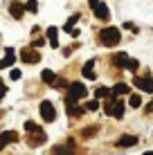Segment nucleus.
I'll return each mask as SVG.
<instances>
[{
  "instance_id": "f257e3e1",
  "label": "nucleus",
  "mask_w": 153,
  "mask_h": 155,
  "mask_svg": "<svg viewBox=\"0 0 153 155\" xmlns=\"http://www.w3.org/2000/svg\"><path fill=\"white\" fill-rule=\"evenodd\" d=\"M99 36H101V43H104L106 47H115L119 41H122V36H119V29H117V27H108V29H104Z\"/></svg>"
},
{
  "instance_id": "f03ea898",
  "label": "nucleus",
  "mask_w": 153,
  "mask_h": 155,
  "mask_svg": "<svg viewBox=\"0 0 153 155\" xmlns=\"http://www.w3.org/2000/svg\"><path fill=\"white\" fill-rule=\"evenodd\" d=\"M86 94H88V90H86V85H83V83H79V81L70 83V94H68V99L77 101V99H83Z\"/></svg>"
},
{
  "instance_id": "7ed1b4c3",
  "label": "nucleus",
  "mask_w": 153,
  "mask_h": 155,
  "mask_svg": "<svg viewBox=\"0 0 153 155\" xmlns=\"http://www.w3.org/2000/svg\"><path fill=\"white\" fill-rule=\"evenodd\" d=\"M41 117H43V121H54L56 119V110L52 106V101H41Z\"/></svg>"
},
{
  "instance_id": "20e7f679",
  "label": "nucleus",
  "mask_w": 153,
  "mask_h": 155,
  "mask_svg": "<svg viewBox=\"0 0 153 155\" xmlns=\"http://www.w3.org/2000/svg\"><path fill=\"white\" fill-rule=\"evenodd\" d=\"M20 61H23V63H38L41 61V54L34 50V47H27V50L20 52Z\"/></svg>"
},
{
  "instance_id": "39448f33",
  "label": "nucleus",
  "mask_w": 153,
  "mask_h": 155,
  "mask_svg": "<svg viewBox=\"0 0 153 155\" xmlns=\"http://www.w3.org/2000/svg\"><path fill=\"white\" fill-rule=\"evenodd\" d=\"M18 142V133L16 130H2L0 133V148H5L7 144H14Z\"/></svg>"
},
{
  "instance_id": "423d86ee",
  "label": "nucleus",
  "mask_w": 153,
  "mask_h": 155,
  "mask_svg": "<svg viewBox=\"0 0 153 155\" xmlns=\"http://www.w3.org/2000/svg\"><path fill=\"white\" fill-rule=\"evenodd\" d=\"M75 153V142H65V144H61V146H54L52 148V155H72Z\"/></svg>"
},
{
  "instance_id": "0eeeda50",
  "label": "nucleus",
  "mask_w": 153,
  "mask_h": 155,
  "mask_svg": "<svg viewBox=\"0 0 153 155\" xmlns=\"http://www.w3.org/2000/svg\"><path fill=\"white\" fill-rule=\"evenodd\" d=\"M135 88H140V90H144V92H153V79L149 77H135Z\"/></svg>"
},
{
  "instance_id": "6e6552de",
  "label": "nucleus",
  "mask_w": 153,
  "mask_h": 155,
  "mask_svg": "<svg viewBox=\"0 0 153 155\" xmlns=\"http://www.w3.org/2000/svg\"><path fill=\"white\" fill-rule=\"evenodd\" d=\"M65 104H68V115H72V117H81L86 113V108H79L77 101H72V99H65Z\"/></svg>"
},
{
  "instance_id": "1a4fd4ad",
  "label": "nucleus",
  "mask_w": 153,
  "mask_h": 155,
  "mask_svg": "<svg viewBox=\"0 0 153 155\" xmlns=\"http://www.w3.org/2000/svg\"><path fill=\"white\" fill-rule=\"evenodd\" d=\"M138 144V137L135 135H122L117 140V146H122V148H131V146H135Z\"/></svg>"
},
{
  "instance_id": "9d476101",
  "label": "nucleus",
  "mask_w": 153,
  "mask_h": 155,
  "mask_svg": "<svg viewBox=\"0 0 153 155\" xmlns=\"http://www.w3.org/2000/svg\"><path fill=\"white\" fill-rule=\"evenodd\" d=\"M95 16H97L99 20H108V18H110V9H108L104 2H99L97 7H95Z\"/></svg>"
},
{
  "instance_id": "9b49d317",
  "label": "nucleus",
  "mask_w": 153,
  "mask_h": 155,
  "mask_svg": "<svg viewBox=\"0 0 153 155\" xmlns=\"http://www.w3.org/2000/svg\"><path fill=\"white\" fill-rule=\"evenodd\" d=\"M14 61H16L14 50H12V47H7V56H5V58H0V70H5V68L14 65Z\"/></svg>"
},
{
  "instance_id": "f8f14e48",
  "label": "nucleus",
  "mask_w": 153,
  "mask_h": 155,
  "mask_svg": "<svg viewBox=\"0 0 153 155\" xmlns=\"http://www.w3.org/2000/svg\"><path fill=\"white\" fill-rule=\"evenodd\" d=\"M9 14H12L14 18H20V16L25 14V5L23 2H12L9 5Z\"/></svg>"
},
{
  "instance_id": "ddd939ff",
  "label": "nucleus",
  "mask_w": 153,
  "mask_h": 155,
  "mask_svg": "<svg viewBox=\"0 0 153 155\" xmlns=\"http://www.w3.org/2000/svg\"><path fill=\"white\" fill-rule=\"evenodd\" d=\"M43 142H45V133H43V130L32 133V137H29V144H32V146H41Z\"/></svg>"
},
{
  "instance_id": "4468645a",
  "label": "nucleus",
  "mask_w": 153,
  "mask_h": 155,
  "mask_svg": "<svg viewBox=\"0 0 153 155\" xmlns=\"http://www.w3.org/2000/svg\"><path fill=\"white\" fill-rule=\"evenodd\" d=\"M108 115H113L115 119H122V117H124V104H122V101H115L113 110H110Z\"/></svg>"
},
{
  "instance_id": "2eb2a0df",
  "label": "nucleus",
  "mask_w": 153,
  "mask_h": 155,
  "mask_svg": "<svg viewBox=\"0 0 153 155\" xmlns=\"http://www.w3.org/2000/svg\"><path fill=\"white\" fill-rule=\"evenodd\" d=\"M92 68H95V61H88L86 65H83V77L90 79V81H95V79H97V74L92 72Z\"/></svg>"
},
{
  "instance_id": "dca6fc26",
  "label": "nucleus",
  "mask_w": 153,
  "mask_h": 155,
  "mask_svg": "<svg viewBox=\"0 0 153 155\" xmlns=\"http://www.w3.org/2000/svg\"><path fill=\"white\" fill-rule=\"evenodd\" d=\"M41 79H43V81H45L47 85H54L56 81H59V79H56V74L52 72V70H43V74H41Z\"/></svg>"
},
{
  "instance_id": "f3484780",
  "label": "nucleus",
  "mask_w": 153,
  "mask_h": 155,
  "mask_svg": "<svg viewBox=\"0 0 153 155\" xmlns=\"http://www.w3.org/2000/svg\"><path fill=\"white\" fill-rule=\"evenodd\" d=\"M128 92V85L126 83H117L113 90H110V97H119V94H126Z\"/></svg>"
},
{
  "instance_id": "a211bd4d",
  "label": "nucleus",
  "mask_w": 153,
  "mask_h": 155,
  "mask_svg": "<svg viewBox=\"0 0 153 155\" xmlns=\"http://www.w3.org/2000/svg\"><path fill=\"white\" fill-rule=\"evenodd\" d=\"M56 34H59V29H56V27L47 29V38H50V45L52 47H59V38H56Z\"/></svg>"
},
{
  "instance_id": "6ab92c4d",
  "label": "nucleus",
  "mask_w": 153,
  "mask_h": 155,
  "mask_svg": "<svg viewBox=\"0 0 153 155\" xmlns=\"http://www.w3.org/2000/svg\"><path fill=\"white\" fill-rule=\"evenodd\" d=\"M126 63H128V54H115L113 56V65H117V68H126Z\"/></svg>"
},
{
  "instance_id": "aec40b11",
  "label": "nucleus",
  "mask_w": 153,
  "mask_h": 155,
  "mask_svg": "<svg viewBox=\"0 0 153 155\" xmlns=\"http://www.w3.org/2000/svg\"><path fill=\"white\" fill-rule=\"evenodd\" d=\"M77 20H79V14L70 16V18H68V23L63 25V29H65V31H72V29H75V25H77Z\"/></svg>"
},
{
  "instance_id": "412c9836",
  "label": "nucleus",
  "mask_w": 153,
  "mask_h": 155,
  "mask_svg": "<svg viewBox=\"0 0 153 155\" xmlns=\"http://www.w3.org/2000/svg\"><path fill=\"white\" fill-rule=\"evenodd\" d=\"M128 106H131V108H140V106H142V97H140V94H131V97H128Z\"/></svg>"
},
{
  "instance_id": "4be33fe9",
  "label": "nucleus",
  "mask_w": 153,
  "mask_h": 155,
  "mask_svg": "<svg viewBox=\"0 0 153 155\" xmlns=\"http://www.w3.org/2000/svg\"><path fill=\"white\" fill-rule=\"evenodd\" d=\"M95 97H97V99H104V97H110V90L108 88H97V90H95Z\"/></svg>"
},
{
  "instance_id": "5701e85b",
  "label": "nucleus",
  "mask_w": 153,
  "mask_h": 155,
  "mask_svg": "<svg viewBox=\"0 0 153 155\" xmlns=\"http://www.w3.org/2000/svg\"><path fill=\"white\" fill-rule=\"evenodd\" d=\"M25 130L27 133H36V130H41V126H36L34 121H25Z\"/></svg>"
},
{
  "instance_id": "b1692460",
  "label": "nucleus",
  "mask_w": 153,
  "mask_h": 155,
  "mask_svg": "<svg viewBox=\"0 0 153 155\" xmlns=\"http://www.w3.org/2000/svg\"><path fill=\"white\" fill-rule=\"evenodd\" d=\"M140 68V63L135 61V58H128V63H126V70H131V72H135Z\"/></svg>"
},
{
  "instance_id": "393cba45",
  "label": "nucleus",
  "mask_w": 153,
  "mask_h": 155,
  "mask_svg": "<svg viewBox=\"0 0 153 155\" xmlns=\"http://www.w3.org/2000/svg\"><path fill=\"white\" fill-rule=\"evenodd\" d=\"M25 9H27V12H36V9H38V2H36V0H27Z\"/></svg>"
},
{
  "instance_id": "a878e982",
  "label": "nucleus",
  "mask_w": 153,
  "mask_h": 155,
  "mask_svg": "<svg viewBox=\"0 0 153 155\" xmlns=\"http://www.w3.org/2000/svg\"><path fill=\"white\" fill-rule=\"evenodd\" d=\"M97 108H99V101H97V99L88 101V106H86V110H97Z\"/></svg>"
},
{
  "instance_id": "bb28decb",
  "label": "nucleus",
  "mask_w": 153,
  "mask_h": 155,
  "mask_svg": "<svg viewBox=\"0 0 153 155\" xmlns=\"http://www.w3.org/2000/svg\"><path fill=\"white\" fill-rule=\"evenodd\" d=\"M9 77H12L14 81H18V79L23 77V72H20V70H16V68H14V70H12V74H9Z\"/></svg>"
},
{
  "instance_id": "cd10ccee",
  "label": "nucleus",
  "mask_w": 153,
  "mask_h": 155,
  "mask_svg": "<svg viewBox=\"0 0 153 155\" xmlns=\"http://www.w3.org/2000/svg\"><path fill=\"white\" fill-rule=\"evenodd\" d=\"M95 133H97V128H86V130H83V137H90Z\"/></svg>"
},
{
  "instance_id": "c85d7f7f",
  "label": "nucleus",
  "mask_w": 153,
  "mask_h": 155,
  "mask_svg": "<svg viewBox=\"0 0 153 155\" xmlns=\"http://www.w3.org/2000/svg\"><path fill=\"white\" fill-rule=\"evenodd\" d=\"M54 85H56V88H68V81H63V79H59V81H56Z\"/></svg>"
},
{
  "instance_id": "c756f323",
  "label": "nucleus",
  "mask_w": 153,
  "mask_h": 155,
  "mask_svg": "<svg viewBox=\"0 0 153 155\" xmlns=\"http://www.w3.org/2000/svg\"><path fill=\"white\" fill-rule=\"evenodd\" d=\"M5 92H7V88H5V83L0 81V101H2V97H5Z\"/></svg>"
},
{
  "instance_id": "7c9ffc66",
  "label": "nucleus",
  "mask_w": 153,
  "mask_h": 155,
  "mask_svg": "<svg viewBox=\"0 0 153 155\" xmlns=\"http://www.w3.org/2000/svg\"><path fill=\"white\" fill-rule=\"evenodd\" d=\"M146 113H153V99L149 101V104H146Z\"/></svg>"
},
{
  "instance_id": "2f4dec72",
  "label": "nucleus",
  "mask_w": 153,
  "mask_h": 155,
  "mask_svg": "<svg viewBox=\"0 0 153 155\" xmlns=\"http://www.w3.org/2000/svg\"><path fill=\"white\" fill-rule=\"evenodd\" d=\"M43 43H45L43 38H36V41H34V47H41V45H43Z\"/></svg>"
},
{
  "instance_id": "473e14b6",
  "label": "nucleus",
  "mask_w": 153,
  "mask_h": 155,
  "mask_svg": "<svg viewBox=\"0 0 153 155\" xmlns=\"http://www.w3.org/2000/svg\"><path fill=\"white\" fill-rule=\"evenodd\" d=\"M88 2H90V7L95 9V7H97V5H99V0H88Z\"/></svg>"
},
{
  "instance_id": "72a5a7b5",
  "label": "nucleus",
  "mask_w": 153,
  "mask_h": 155,
  "mask_svg": "<svg viewBox=\"0 0 153 155\" xmlns=\"http://www.w3.org/2000/svg\"><path fill=\"white\" fill-rule=\"evenodd\" d=\"M144 155H153V151H146V153H144Z\"/></svg>"
}]
</instances>
